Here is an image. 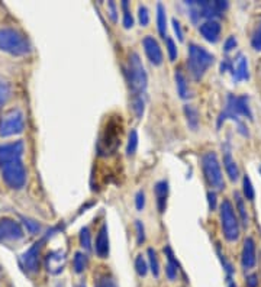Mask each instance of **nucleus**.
Returning a JSON list of instances; mask_svg holds the SVG:
<instances>
[{
  "label": "nucleus",
  "instance_id": "39448f33",
  "mask_svg": "<svg viewBox=\"0 0 261 287\" xmlns=\"http://www.w3.org/2000/svg\"><path fill=\"white\" fill-rule=\"evenodd\" d=\"M202 170L206 179L207 184L215 190H224L225 189V180L221 170V164L218 161L216 154L213 151H209L202 155Z\"/></svg>",
  "mask_w": 261,
  "mask_h": 287
},
{
  "label": "nucleus",
  "instance_id": "c9c22d12",
  "mask_svg": "<svg viewBox=\"0 0 261 287\" xmlns=\"http://www.w3.org/2000/svg\"><path fill=\"white\" fill-rule=\"evenodd\" d=\"M95 287H118V284L110 276H100L96 280Z\"/></svg>",
  "mask_w": 261,
  "mask_h": 287
},
{
  "label": "nucleus",
  "instance_id": "473e14b6",
  "mask_svg": "<svg viewBox=\"0 0 261 287\" xmlns=\"http://www.w3.org/2000/svg\"><path fill=\"white\" fill-rule=\"evenodd\" d=\"M11 86L8 85V83H5V81H0V109L2 106L9 100V97H11Z\"/></svg>",
  "mask_w": 261,
  "mask_h": 287
},
{
  "label": "nucleus",
  "instance_id": "0eeeda50",
  "mask_svg": "<svg viewBox=\"0 0 261 287\" xmlns=\"http://www.w3.org/2000/svg\"><path fill=\"white\" fill-rule=\"evenodd\" d=\"M2 169V177L5 183L15 190H19L26 183V170L22 164L21 159L9 161L5 164H0Z\"/></svg>",
  "mask_w": 261,
  "mask_h": 287
},
{
  "label": "nucleus",
  "instance_id": "393cba45",
  "mask_svg": "<svg viewBox=\"0 0 261 287\" xmlns=\"http://www.w3.org/2000/svg\"><path fill=\"white\" fill-rule=\"evenodd\" d=\"M235 202H237V209H238L239 218H241V223L247 228L248 226V222H250V218H248V213H247V209H245V203H244V199L241 197L239 193H235Z\"/></svg>",
  "mask_w": 261,
  "mask_h": 287
},
{
  "label": "nucleus",
  "instance_id": "dca6fc26",
  "mask_svg": "<svg viewBox=\"0 0 261 287\" xmlns=\"http://www.w3.org/2000/svg\"><path fill=\"white\" fill-rule=\"evenodd\" d=\"M45 264H47V270L51 274H58L64 270L65 254L61 251H53V253L47 255Z\"/></svg>",
  "mask_w": 261,
  "mask_h": 287
},
{
  "label": "nucleus",
  "instance_id": "412c9836",
  "mask_svg": "<svg viewBox=\"0 0 261 287\" xmlns=\"http://www.w3.org/2000/svg\"><path fill=\"white\" fill-rule=\"evenodd\" d=\"M174 78H176V87H177V93L182 99H187L190 96V90H189V85H187V78L185 77V74L177 70L176 74H174Z\"/></svg>",
  "mask_w": 261,
  "mask_h": 287
},
{
  "label": "nucleus",
  "instance_id": "72a5a7b5",
  "mask_svg": "<svg viewBox=\"0 0 261 287\" xmlns=\"http://www.w3.org/2000/svg\"><path fill=\"white\" fill-rule=\"evenodd\" d=\"M122 8H123V28L130 29L134 26V18H132L130 12L128 11V2L126 0L122 2Z\"/></svg>",
  "mask_w": 261,
  "mask_h": 287
},
{
  "label": "nucleus",
  "instance_id": "f03ea898",
  "mask_svg": "<svg viewBox=\"0 0 261 287\" xmlns=\"http://www.w3.org/2000/svg\"><path fill=\"white\" fill-rule=\"evenodd\" d=\"M125 74H126V80H128L132 96H144L148 86V75L140 55L137 53L129 54Z\"/></svg>",
  "mask_w": 261,
  "mask_h": 287
},
{
  "label": "nucleus",
  "instance_id": "aec40b11",
  "mask_svg": "<svg viewBox=\"0 0 261 287\" xmlns=\"http://www.w3.org/2000/svg\"><path fill=\"white\" fill-rule=\"evenodd\" d=\"M164 253H165V257H167V267H165V274L168 277L170 281H174L177 278V273H179V263L174 260L173 251L170 247H165L164 248Z\"/></svg>",
  "mask_w": 261,
  "mask_h": 287
},
{
  "label": "nucleus",
  "instance_id": "b1692460",
  "mask_svg": "<svg viewBox=\"0 0 261 287\" xmlns=\"http://www.w3.org/2000/svg\"><path fill=\"white\" fill-rule=\"evenodd\" d=\"M87 263H89V258L84 253L78 251L74 254V258H73V268L76 271L77 274H81L84 270L87 268Z\"/></svg>",
  "mask_w": 261,
  "mask_h": 287
},
{
  "label": "nucleus",
  "instance_id": "e433bc0d",
  "mask_svg": "<svg viewBox=\"0 0 261 287\" xmlns=\"http://www.w3.org/2000/svg\"><path fill=\"white\" fill-rule=\"evenodd\" d=\"M165 45H167V53H168L170 61H174L177 58V47H176V44H174V41L170 36L165 38Z\"/></svg>",
  "mask_w": 261,
  "mask_h": 287
},
{
  "label": "nucleus",
  "instance_id": "f704fd0d",
  "mask_svg": "<svg viewBox=\"0 0 261 287\" xmlns=\"http://www.w3.org/2000/svg\"><path fill=\"white\" fill-rule=\"evenodd\" d=\"M138 19H140L141 26H148V23H150V11H148L147 6L141 5L138 8Z\"/></svg>",
  "mask_w": 261,
  "mask_h": 287
},
{
  "label": "nucleus",
  "instance_id": "de8ad7c7",
  "mask_svg": "<svg viewBox=\"0 0 261 287\" xmlns=\"http://www.w3.org/2000/svg\"><path fill=\"white\" fill-rule=\"evenodd\" d=\"M76 287H84L83 284H78V286H76Z\"/></svg>",
  "mask_w": 261,
  "mask_h": 287
},
{
  "label": "nucleus",
  "instance_id": "4be33fe9",
  "mask_svg": "<svg viewBox=\"0 0 261 287\" xmlns=\"http://www.w3.org/2000/svg\"><path fill=\"white\" fill-rule=\"evenodd\" d=\"M157 26H158L160 36L165 39L167 38V16H165V9L161 3L157 5Z\"/></svg>",
  "mask_w": 261,
  "mask_h": 287
},
{
  "label": "nucleus",
  "instance_id": "9d476101",
  "mask_svg": "<svg viewBox=\"0 0 261 287\" xmlns=\"http://www.w3.org/2000/svg\"><path fill=\"white\" fill-rule=\"evenodd\" d=\"M23 238L21 223L11 218L0 219V241H18Z\"/></svg>",
  "mask_w": 261,
  "mask_h": 287
},
{
  "label": "nucleus",
  "instance_id": "c85d7f7f",
  "mask_svg": "<svg viewBox=\"0 0 261 287\" xmlns=\"http://www.w3.org/2000/svg\"><path fill=\"white\" fill-rule=\"evenodd\" d=\"M242 191H244V197H245L247 200H250V202L254 200L255 191H254V187H252V184H251L250 177H248L247 174H245L244 179H242Z\"/></svg>",
  "mask_w": 261,
  "mask_h": 287
},
{
  "label": "nucleus",
  "instance_id": "4c0bfd02",
  "mask_svg": "<svg viewBox=\"0 0 261 287\" xmlns=\"http://www.w3.org/2000/svg\"><path fill=\"white\" fill-rule=\"evenodd\" d=\"M135 228H137V242L142 245L145 242V228L141 221H135Z\"/></svg>",
  "mask_w": 261,
  "mask_h": 287
},
{
  "label": "nucleus",
  "instance_id": "1a4fd4ad",
  "mask_svg": "<svg viewBox=\"0 0 261 287\" xmlns=\"http://www.w3.org/2000/svg\"><path fill=\"white\" fill-rule=\"evenodd\" d=\"M44 241H45V238H42L38 242H35L26 253H23V255H22V267L29 274L36 273L38 268H39V257H41V250H42L44 247Z\"/></svg>",
  "mask_w": 261,
  "mask_h": 287
},
{
  "label": "nucleus",
  "instance_id": "37998d69",
  "mask_svg": "<svg viewBox=\"0 0 261 287\" xmlns=\"http://www.w3.org/2000/svg\"><path fill=\"white\" fill-rule=\"evenodd\" d=\"M207 202H209V209L210 211L216 209V193L215 191H209L207 193Z\"/></svg>",
  "mask_w": 261,
  "mask_h": 287
},
{
  "label": "nucleus",
  "instance_id": "6ab92c4d",
  "mask_svg": "<svg viewBox=\"0 0 261 287\" xmlns=\"http://www.w3.org/2000/svg\"><path fill=\"white\" fill-rule=\"evenodd\" d=\"M224 166H225V170H227L229 180H237L239 177V169L237 162H235V159L232 158V154H231V149H229L228 145H225V148H224Z\"/></svg>",
  "mask_w": 261,
  "mask_h": 287
},
{
  "label": "nucleus",
  "instance_id": "f8f14e48",
  "mask_svg": "<svg viewBox=\"0 0 261 287\" xmlns=\"http://www.w3.org/2000/svg\"><path fill=\"white\" fill-rule=\"evenodd\" d=\"M23 149H25V147H23L22 141L2 145L0 147V164L15 161V159H21V157L23 155Z\"/></svg>",
  "mask_w": 261,
  "mask_h": 287
},
{
  "label": "nucleus",
  "instance_id": "7c9ffc66",
  "mask_svg": "<svg viewBox=\"0 0 261 287\" xmlns=\"http://www.w3.org/2000/svg\"><path fill=\"white\" fill-rule=\"evenodd\" d=\"M80 245L86 250L90 251L92 250V236H90V229L84 226L81 231H80Z\"/></svg>",
  "mask_w": 261,
  "mask_h": 287
},
{
  "label": "nucleus",
  "instance_id": "9b49d317",
  "mask_svg": "<svg viewBox=\"0 0 261 287\" xmlns=\"http://www.w3.org/2000/svg\"><path fill=\"white\" fill-rule=\"evenodd\" d=\"M142 45H144V51L147 54L148 60L151 61L152 65H161L164 61L163 51H161V47L160 44L157 43V39L154 36H145L142 39Z\"/></svg>",
  "mask_w": 261,
  "mask_h": 287
},
{
  "label": "nucleus",
  "instance_id": "a18cd8bd",
  "mask_svg": "<svg viewBox=\"0 0 261 287\" xmlns=\"http://www.w3.org/2000/svg\"><path fill=\"white\" fill-rule=\"evenodd\" d=\"M108 6L109 9H110V18H112V21L116 22L118 21V18H116V6H115V3H113V2H109Z\"/></svg>",
  "mask_w": 261,
  "mask_h": 287
},
{
  "label": "nucleus",
  "instance_id": "f257e3e1",
  "mask_svg": "<svg viewBox=\"0 0 261 287\" xmlns=\"http://www.w3.org/2000/svg\"><path fill=\"white\" fill-rule=\"evenodd\" d=\"M238 116H247L250 120H252V113H251L250 105H248V96L228 95L225 110L218 117V128L221 127L227 119H232V120H237L241 134L242 135H248V132L245 131L244 124L239 120Z\"/></svg>",
  "mask_w": 261,
  "mask_h": 287
},
{
  "label": "nucleus",
  "instance_id": "a19ab883",
  "mask_svg": "<svg viewBox=\"0 0 261 287\" xmlns=\"http://www.w3.org/2000/svg\"><path fill=\"white\" fill-rule=\"evenodd\" d=\"M237 38L235 36H228L227 38V41H225V44H224V51L225 53H229V51H232L235 47H237Z\"/></svg>",
  "mask_w": 261,
  "mask_h": 287
},
{
  "label": "nucleus",
  "instance_id": "bb28decb",
  "mask_svg": "<svg viewBox=\"0 0 261 287\" xmlns=\"http://www.w3.org/2000/svg\"><path fill=\"white\" fill-rule=\"evenodd\" d=\"M147 255H148V267H150V270L152 271L154 277H158L160 276V263H158V257H157L155 250L148 248Z\"/></svg>",
  "mask_w": 261,
  "mask_h": 287
},
{
  "label": "nucleus",
  "instance_id": "4468645a",
  "mask_svg": "<svg viewBox=\"0 0 261 287\" xmlns=\"http://www.w3.org/2000/svg\"><path fill=\"white\" fill-rule=\"evenodd\" d=\"M221 31H222V26L216 19H207L206 22L200 23V26H199L200 35L210 44H215L219 41Z\"/></svg>",
  "mask_w": 261,
  "mask_h": 287
},
{
  "label": "nucleus",
  "instance_id": "20e7f679",
  "mask_svg": "<svg viewBox=\"0 0 261 287\" xmlns=\"http://www.w3.org/2000/svg\"><path fill=\"white\" fill-rule=\"evenodd\" d=\"M0 51L12 55H25L31 51V45L25 35L12 28L0 29Z\"/></svg>",
  "mask_w": 261,
  "mask_h": 287
},
{
  "label": "nucleus",
  "instance_id": "a878e982",
  "mask_svg": "<svg viewBox=\"0 0 261 287\" xmlns=\"http://www.w3.org/2000/svg\"><path fill=\"white\" fill-rule=\"evenodd\" d=\"M130 106H132V110H134L135 116L138 117V119H141V117L144 116V112H145V100H144V96H132Z\"/></svg>",
  "mask_w": 261,
  "mask_h": 287
},
{
  "label": "nucleus",
  "instance_id": "49530a36",
  "mask_svg": "<svg viewBox=\"0 0 261 287\" xmlns=\"http://www.w3.org/2000/svg\"><path fill=\"white\" fill-rule=\"evenodd\" d=\"M229 287H237V286H235V284H234L232 281H229Z\"/></svg>",
  "mask_w": 261,
  "mask_h": 287
},
{
  "label": "nucleus",
  "instance_id": "ea45409f",
  "mask_svg": "<svg viewBox=\"0 0 261 287\" xmlns=\"http://www.w3.org/2000/svg\"><path fill=\"white\" fill-rule=\"evenodd\" d=\"M135 206L140 212L145 208V193H144V190H140L135 194Z\"/></svg>",
  "mask_w": 261,
  "mask_h": 287
},
{
  "label": "nucleus",
  "instance_id": "ddd939ff",
  "mask_svg": "<svg viewBox=\"0 0 261 287\" xmlns=\"http://www.w3.org/2000/svg\"><path fill=\"white\" fill-rule=\"evenodd\" d=\"M257 263V255H255V241L248 236L244 241L242 253H241V266L244 270H251L254 268Z\"/></svg>",
  "mask_w": 261,
  "mask_h": 287
},
{
  "label": "nucleus",
  "instance_id": "5701e85b",
  "mask_svg": "<svg viewBox=\"0 0 261 287\" xmlns=\"http://www.w3.org/2000/svg\"><path fill=\"white\" fill-rule=\"evenodd\" d=\"M183 110H185V116L189 128L192 131H197V128H199V112H197V109L192 105H185Z\"/></svg>",
  "mask_w": 261,
  "mask_h": 287
},
{
  "label": "nucleus",
  "instance_id": "09e8293b",
  "mask_svg": "<svg viewBox=\"0 0 261 287\" xmlns=\"http://www.w3.org/2000/svg\"><path fill=\"white\" fill-rule=\"evenodd\" d=\"M260 171H261V169H260Z\"/></svg>",
  "mask_w": 261,
  "mask_h": 287
},
{
  "label": "nucleus",
  "instance_id": "c03bdc74",
  "mask_svg": "<svg viewBox=\"0 0 261 287\" xmlns=\"http://www.w3.org/2000/svg\"><path fill=\"white\" fill-rule=\"evenodd\" d=\"M247 287H258V276L257 274H250L245 278Z\"/></svg>",
  "mask_w": 261,
  "mask_h": 287
},
{
  "label": "nucleus",
  "instance_id": "2eb2a0df",
  "mask_svg": "<svg viewBox=\"0 0 261 287\" xmlns=\"http://www.w3.org/2000/svg\"><path fill=\"white\" fill-rule=\"evenodd\" d=\"M95 251H96L99 258H102V260L109 257V234L106 223H103L99 229L96 242H95Z\"/></svg>",
  "mask_w": 261,
  "mask_h": 287
},
{
  "label": "nucleus",
  "instance_id": "c756f323",
  "mask_svg": "<svg viewBox=\"0 0 261 287\" xmlns=\"http://www.w3.org/2000/svg\"><path fill=\"white\" fill-rule=\"evenodd\" d=\"M251 47L255 50V51H261V16L258 18L257 22V26L252 32V36H251Z\"/></svg>",
  "mask_w": 261,
  "mask_h": 287
},
{
  "label": "nucleus",
  "instance_id": "f3484780",
  "mask_svg": "<svg viewBox=\"0 0 261 287\" xmlns=\"http://www.w3.org/2000/svg\"><path fill=\"white\" fill-rule=\"evenodd\" d=\"M154 193H155V199H157V208L158 212L163 213L167 206V197H168V183L165 180L158 181L154 186Z\"/></svg>",
  "mask_w": 261,
  "mask_h": 287
},
{
  "label": "nucleus",
  "instance_id": "6e6552de",
  "mask_svg": "<svg viewBox=\"0 0 261 287\" xmlns=\"http://www.w3.org/2000/svg\"><path fill=\"white\" fill-rule=\"evenodd\" d=\"M25 128V117L19 109H12L0 117V137L8 138L21 134Z\"/></svg>",
  "mask_w": 261,
  "mask_h": 287
},
{
  "label": "nucleus",
  "instance_id": "2f4dec72",
  "mask_svg": "<svg viewBox=\"0 0 261 287\" xmlns=\"http://www.w3.org/2000/svg\"><path fill=\"white\" fill-rule=\"evenodd\" d=\"M148 268H150V267H148V263L145 261V258H144L142 255H138V257L135 258V270H137V273L141 277L147 276Z\"/></svg>",
  "mask_w": 261,
  "mask_h": 287
},
{
  "label": "nucleus",
  "instance_id": "79ce46f5",
  "mask_svg": "<svg viewBox=\"0 0 261 287\" xmlns=\"http://www.w3.org/2000/svg\"><path fill=\"white\" fill-rule=\"evenodd\" d=\"M173 28H174V32H176V35H177V38H179V41H183V39H185V33H183V29H182L180 22L177 21L176 18L173 19Z\"/></svg>",
  "mask_w": 261,
  "mask_h": 287
},
{
  "label": "nucleus",
  "instance_id": "7ed1b4c3",
  "mask_svg": "<svg viewBox=\"0 0 261 287\" xmlns=\"http://www.w3.org/2000/svg\"><path fill=\"white\" fill-rule=\"evenodd\" d=\"M213 61H215V57L207 50H205L203 47L196 45V44L189 45L187 67H189V71L193 75L195 80H200L209 70V67L213 64Z\"/></svg>",
  "mask_w": 261,
  "mask_h": 287
},
{
  "label": "nucleus",
  "instance_id": "a211bd4d",
  "mask_svg": "<svg viewBox=\"0 0 261 287\" xmlns=\"http://www.w3.org/2000/svg\"><path fill=\"white\" fill-rule=\"evenodd\" d=\"M232 78L234 81H241V80H248L250 73H248V61L244 55H239L237 64H232Z\"/></svg>",
  "mask_w": 261,
  "mask_h": 287
},
{
  "label": "nucleus",
  "instance_id": "cd10ccee",
  "mask_svg": "<svg viewBox=\"0 0 261 287\" xmlns=\"http://www.w3.org/2000/svg\"><path fill=\"white\" fill-rule=\"evenodd\" d=\"M138 148V132L135 129H132L129 132V137H128V144H126V155L132 157L135 155Z\"/></svg>",
  "mask_w": 261,
  "mask_h": 287
},
{
  "label": "nucleus",
  "instance_id": "423d86ee",
  "mask_svg": "<svg viewBox=\"0 0 261 287\" xmlns=\"http://www.w3.org/2000/svg\"><path fill=\"white\" fill-rule=\"evenodd\" d=\"M221 226L225 239L229 242H235L239 238V221L235 209L229 200L221 203Z\"/></svg>",
  "mask_w": 261,
  "mask_h": 287
},
{
  "label": "nucleus",
  "instance_id": "58836bf2",
  "mask_svg": "<svg viewBox=\"0 0 261 287\" xmlns=\"http://www.w3.org/2000/svg\"><path fill=\"white\" fill-rule=\"evenodd\" d=\"M23 223H25V226L28 228V231H29L31 234H36V232L41 231V225L38 222H35V221H31V219H23Z\"/></svg>",
  "mask_w": 261,
  "mask_h": 287
}]
</instances>
